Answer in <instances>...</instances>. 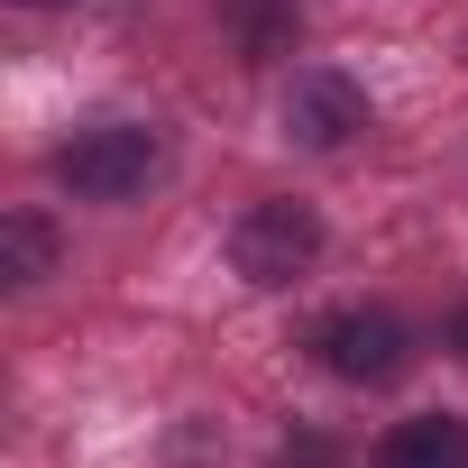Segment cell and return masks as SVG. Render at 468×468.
Here are the masks:
<instances>
[{
	"mask_svg": "<svg viewBox=\"0 0 468 468\" xmlns=\"http://www.w3.org/2000/svg\"><path fill=\"white\" fill-rule=\"evenodd\" d=\"M156 175H165V138L138 129V120H101L56 156V184L83 193V202H138Z\"/></svg>",
	"mask_w": 468,
	"mask_h": 468,
	"instance_id": "obj_1",
	"label": "cell"
},
{
	"mask_svg": "<svg viewBox=\"0 0 468 468\" xmlns=\"http://www.w3.org/2000/svg\"><path fill=\"white\" fill-rule=\"evenodd\" d=\"M313 258H322V220H313V202H258V211H239V229H229V267H239L249 285H303L313 276Z\"/></svg>",
	"mask_w": 468,
	"mask_h": 468,
	"instance_id": "obj_2",
	"label": "cell"
},
{
	"mask_svg": "<svg viewBox=\"0 0 468 468\" xmlns=\"http://www.w3.org/2000/svg\"><path fill=\"white\" fill-rule=\"evenodd\" d=\"M56 267V229L37 220V211H10V220H0V276H10V285H37Z\"/></svg>",
	"mask_w": 468,
	"mask_h": 468,
	"instance_id": "obj_6",
	"label": "cell"
},
{
	"mask_svg": "<svg viewBox=\"0 0 468 468\" xmlns=\"http://www.w3.org/2000/svg\"><path fill=\"white\" fill-rule=\"evenodd\" d=\"M285 129L303 138V147H349L358 129H367V92L349 83V74H294V92H285Z\"/></svg>",
	"mask_w": 468,
	"mask_h": 468,
	"instance_id": "obj_4",
	"label": "cell"
},
{
	"mask_svg": "<svg viewBox=\"0 0 468 468\" xmlns=\"http://www.w3.org/2000/svg\"><path fill=\"white\" fill-rule=\"evenodd\" d=\"M450 349H459V358H468V313H450Z\"/></svg>",
	"mask_w": 468,
	"mask_h": 468,
	"instance_id": "obj_7",
	"label": "cell"
},
{
	"mask_svg": "<svg viewBox=\"0 0 468 468\" xmlns=\"http://www.w3.org/2000/svg\"><path fill=\"white\" fill-rule=\"evenodd\" d=\"M313 349H322V367H331L340 386H395V377L413 367V331H404L386 303H349V313H331V322L313 331Z\"/></svg>",
	"mask_w": 468,
	"mask_h": 468,
	"instance_id": "obj_3",
	"label": "cell"
},
{
	"mask_svg": "<svg viewBox=\"0 0 468 468\" xmlns=\"http://www.w3.org/2000/svg\"><path fill=\"white\" fill-rule=\"evenodd\" d=\"M377 468H468V422L459 413H413L377 441Z\"/></svg>",
	"mask_w": 468,
	"mask_h": 468,
	"instance_id": "obj_5",
	"label": "cell"
}]
</instances>
